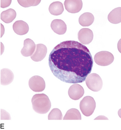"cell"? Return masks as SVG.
<instances>
[{
    "label": "cell",
    "mask_w": 121,
    "mask_h": 130,
    "mask_svg": "<svg viewBox=\"0 0 121 130\" xmlns=\"http://www.w3.org/2000/svg\"><path fill=\"white\" fill-rule=\"evenodd\" d=\"M40 0H31V1H27V0H18V2L19 4L24 8H28L29 7L36 6L40 3Z\"/></svg>",
    "instance_id": "44dd1931"
},
{
    "label": "cell",
    "mask_w": 121,
    "mask_h": 130,
    "mask_svg": "<svg viewBox=\"0 0 121 130\" xmlns=\"http://www.w3.org/2000/svg\"><path fill=\"white\" fill-rule=\"evenodd\" d=\"M48 61L54 75L69 84L83 82L93 64L88 48L75 41H66L56 45L50 53Z\"/></svg>",
    "instance_id": "6da1fadb"
},
{
    "label": "cell",
    "mask_w": 121,
    "mask_h": 130,
    "mask_svg": "<svg viewBox=\"0 0 121 130\" xmlns=\"http://www.w3.org/2000/svg\"><path fill=\"white\" fill-rule=\"evenodd\" d=\"M65 9L68 12L76 13L81 10L82 2L81 0H66L64 2Z\"/></svg>",
    "instance_id": "ba28073f"
},
{
    "label": "cell",
    "mask_w": 121,
    "mask_h": 130,
    "mask_svg": "<svg viewBox=\"0 0 121 130\" xmlns=\"http://www.w3.org/2000/svg\"><path fill=\"white\" fill-rule=\"evenodd\" d=\"M96 104L93 98L86 96L81 101L79 107L82 114L85 116H91L94 111Z\"/></svg>",
    "instance_id": "3957f363"
},
{
    "label": "cell",
    "mask_w": 121,
    "mask_h": 130,
    "mask_svg": "<svg viewBox=\"0 0 121 130\" xmlns=\"http://www.w3.org/2000/svg\"><path fill=\"white\" fill-rule=\"evenodd\" d=\"M78 38L80 43L83 45H87L91 43L93 40V32L89 28H83L79 31Z\"/></svg>",
    "instance_id": "52a82bcc"
},
{
    "label": "cell",
    "mask_w": 121,
    "mask_h": 130,
    "mask_svg": "<svg viewBox=\"0 0 121 130\" xmlns=\"http://www.w3.org/2000/svg\"><path fill=\"white\" fill-rule=\"evenodd\" d=\"M33 108L39 114H45L51 108V102L47 95L44 93L36 94L32 99Z\"/></svg>",
    "instance_id": "7a4b0ae2"
},
{
    "label": "cell",
    "mask_w": 121,
    "mask_h": 130,
    "mask_svg": "<svg viewBox=\"0 0 121 130\" xmlns=\"http://www.w3.org/2000/svg\"><path fill=\"white\" fill-rule=\"evenodd\" d=\"M86 84L90 90L94 92L99 91L103 87V81L99 75L92 73L86 79Z\"/></svg>",
    "instance_id": "277c9868"
},
{
    "label": "cell",
    "mask_w": 121,
    "mask_h": 130,
    "mask_svg": "<svg viewBox=\"0 0 121 130\" xmlns=\"http://www.w3.org/2000/svg\"><path fill=\"white\" fill-rule=\"evenodd\" d=\"M13 29L16 34L22 36L28 32L29 27L27 22L22 20L17 21L13 24Z\"/></svg>",
    "instance_id": "4fadbf2b"
},
{
    "label": "cell",
    "mask_w": 121,
    "mask_h": 130,
    "mask_svg": "<svg viewBox=\"0 0 121 130\" xmlns=\"http://www.w3.org/2000/svg\"><path fill=\"white\" fill-rule=\"evenodd\" d=\"M36 45L31 39H27L24 41V46L21 53L22 56L28 57L32 56L35 51Z\"/></svg>",
    "instance_id": "8fae6325"
},
{
    "label": "cell",
    "mask_w": 121,
    "mask_h": 130,
    "mask_svg": "<svg viewBox=\"0 0 121 130\" xmlns=\"http://www.w3.org/2000/svg\"><path fill=\"white\" fill-rule=\"evenodd\" d=\"M29 86L33 91L40 92L45 90L46 84L43 78L39 76H34L30 79Z\"/></svg>",
    "instance_id": "8992f818"
},
{
    "label": "cell",
    "mask_w": 121,
    "mask_h": 130,
    "mask_svg": "<svg viewBox=\"0 0 121 130\" xmlns=\"http://www.w3.org/2000/svg\"><path fill=\"white\" fill-rule=\"evenodd\" d=\"M11 1H1V7L5 8L9 6Z\"/></svg>",
    "instance_id": "603a6c76"
},
{
    "label": "cell",
    "mask_w": 121,
    "mask_h": 130,
    "mask_svg": "<svg viewBox=\"0 0 121 130\" xmlns=\"http://www.w3.org/2000/svg\"><path fill=\"white\" fill-rule=\"evenodd\" d=\"M63 120H81V115L79 111L75 108L68 110L63 118Z\"/></svg>",
    "instance_id": "d6986e66"
},
{
    "label": "cell",
    "mask_w": 121,
    "mask_h": 130,
    "mask_svg": "<svg viewBox=\"0 0 121 130\" xmlns=\"http://www.w3.org/2000/svg\"><path fill=\"white\" fill-rule=\"evenodd\" d=\"M94 17L91 13L86 12L79 17V22L81 25L83 27L89 26L93 23Z\"/></svg>",
    "instance_id": "2e32d148"
},
{
    "label": "cell",
    "mask_w": 121,
    "mask_h": 130,
    "mask_svg": "<svg viewBox=\"0 0 121 130\" xmlns=\"http://www.w3.org/2000/svg\"><path fill=\"white\" fill-rule=\"evenodd\" d=\"M9 113L5 110H1V120H11Z\"/></svg>",
    "instance_id": "7402d4cb"
},
{
    "label": "cell",
    "mask_w": 121,
    "mask_h": 130,
    "mask_svg": "<svg viewBox=\"0 0 121 130\" xmlns=\"http://www.w3.org/2000/svg\"><path fill=\"white\" fill-rule=\"evenodd\" d=\"M63 115L62 113L59 109L54 108L52 110L48 115V119L49 120H51L62 119Z\"/></svg>",
    "instance_id": "ffe728a7"
},
{
    "label": "cell",
    "mask_w": 121,
    "mask_h": 130,
    "mask_svg": "<svg viewBox=\"0 0 121 130\" xmlns=\"http://www.w3.org/2000/svg\"><path fill=\"white\" fill-rule=\"evenodd\" d=\"M14 74L8 69H3L1 70V84L4 86L11 84L14 79Z\"/></svg>",
    "instance_id": "5bb4252c"
},
{
    "label": "cell",
    "mask_w": 121,
    "mask_h": 130,
    "mask_svg": "<svg viewBox=\"0 0 121 130\" xmlns=\"http://www.w3.org/2000/svg\"><path fill=\"white\" fill-rule=\"evenodd\" d=\"M94 60L96 63L100 66H107L114 60L113 55L108 51L100 52L95 55Z\"/></svg>",
    "instance_id": "5b68a950"
},
{
    "label": "cell",
    "mask_w": 121,
    "mask_h": 130,
    "mask_svg": "<svg viewBox=\"0 0 121 130\" xmlns=\"http://www.w3.org/2000/svg\"><path fill=\"white\" fill-rule=\"evenodd\" d=\"M107 19L109 22L114 24L120 23L121 22V8H116L109 14Z\"/></svg>",
    "instance_id": "e0dca14e"
},
{
    "label": "cell",
    "mask_w": 121,
    "mask_h": 130,
    "mask_svg": "<svg viewBox=\"0 0 121 130\" xmlns=\"http://www.w3.org/2000/svg\"><path fill=\"white\" fill-rule=\"evenodd\" d=\"M63 5L62 2H53L50 5L49 7V11L53 15H60L64 11Z\"/></svg>",
    "instance_id": "ac0fdd59"
},
{
    "label": "cell",
    "mask_w": 121,
    "mask_h": 130,
    "mask_svg": "<svg viewBox=\"0 0 121 130\" xmlns=\"http://www.w3.org/2000/svg\"><path fill=\"white\" fill-rule=\"evenodd\" d=\"M36 46L35 52L31 56V59L35 62H40L45 57L47 50V47L43 44H37Z\"/></svg>",
    "instance_id": "30bf717a"
},
{
    "label": "cell",
    "mask_w": 121,
    "mask_h": 130,
    "mask_svg": "<svg viewBox=\"0 0 121 130\" xmlns=\"http://www.w3.org/2000/svg\"><path fill=\"white\" fill-rule=\"evenodd\" d=\"M51 29L54 32L60 35H64L67 30V25L65 22L60 19H55L51 22Z\"/></svg>",
    "instance_id": "7c38bea8"
},
{
    "label": "cell",
    "mask_w": 121,
    "mask_h": 130,
    "mask_svg": "<svg viewBox=\"0 0 121 130\" xmlns=\"http://www.w3.org/2000/svg\"><path fill=\"white\" fill-rule=\"evenodd\" d=\"M16 17V12L12 8L4 11L1 14V20L5 23H10L13 22Z\"/></svg>",
    "instance_id": "9a60e30c"
},
{
    "label": "cell",
    "mask_w": 121,
    "mask_h": 130,
    "mask_svg": "<svg viewBox=\"0 0 121 130\" xmlns=\"http://www.w3.org/2000/svg\"><path fill=\"white\" fill-rule=\"evenodd\" d=\"M68 94L69 96L71 99L75 101L78 100L83 96L84 89L79 84H74L69 89Z\"/></svg>",
    "instance_id": "9c48e42d"
}]
</instances>
